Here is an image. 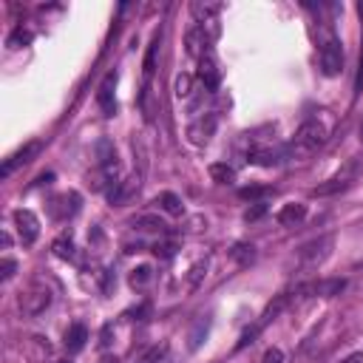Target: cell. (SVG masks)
Segmentation results:
<instances>
[{
    "label": "cell",
    "mask_w": 363,
    "mask_h": 363,
    "mask_svg": "<svg viewBox=\"0 0 363 363\" xmlns=\"http://www.w3.org/2000/svg\"><path fill=\"white\" fill-rule=\"evenodd\" d=\"M332 247H335V235L329 233V235H320V238L303 244L301 252H298V258H301V264H303L306 269H315V267H320V264L332 255Z\"/></svg>",
    "instance_id": "cell-5"
},
{
    "label": "cell",
    "mask_w": 363,
    "mask_h": 363,
    "mask_svg": "<svg viewBox=\"0 0 363 363\" xmlns=\"http://www.w3.org/2000/svg\"><path fill=\"white\" fill-rule=\"evenodd\" d=\"M77 247H74V241H71V235H60L57 241H54V255L57 258H62V261H74V252Z\"/></svg>",
    "instance_id": "cell-24"
},
{
    "label": "cell",
    "mask_w": 363,
    "mask_h": 363,
    "mask_svg": "<svg viewBox=\"0 0 363 363\" xmlns=\"http://www.w3.org/2000/svg\"><path fill=\"white\" fill-rule=\"evenodd\" d=\"M14 224H17L20 241H23L26 247H31V244L37 241V235H40V218H37L31 210L20 207V210H14Z\"/></svg>",
    "instance_id": "cell-8"
},
{
    "label": "cell",
    "mask_w": 363,
    "mask_h": 363,
    "mask_svg": "<svg viewBox=\"0 0 363 363\" xmlns=\"http://www.w3.org/2000/svg\"><path fill=\"white\" fill-rule=\"evenodd\" d=\"M207 272V261H199V264H193V269H190V275H187V284L190 286H196L199 281H201V275Z\"/></svg>",
    "instance_id": "cell-32"
},
{
    "label": "cell",
    "mask_w": 363,
    "mask_h": 363,
    "mask_svg": "<svg viewBox=\"0 0 363 363\" xmlns=\"http://www.w3.org/2000/svg\"><path fill=\"white\" fill-rule=\"evenodd\" d=\"M286 147H278V145H255L247 150V159L252 164H261V167H272V164H281L286 159Z\"/></svg>",
    "instance_id": "cell-9"
},
{
    "label": "cell",
    "mask_w": 363,
    "mask_h": 363,
    "mask_svg": "<svg viewBox=\"0 0 363 363\" xmlns=\"http://www.w3.org/2000/svg\"><path fill=\"white\" fill-rule=\"evenodd\" d=\"M218 11H221V3H201V0L190 3V14H193V20H196L199 26L216 23V14H218Z\"/></svg>",
    "instance_id": "cell-16"
},
{
    "label": "cell",
    "mask_w": 363,
    "mask_h": 363,
    "mask_svg": "<svg viewBox=\"0 0 363 363\" xmlns=\"http://www.w3.org/2000/svg\"><path fill=\"white\" fill-rule=\"evenodd\" d=\"M326 139H329V128H326L318 116H312V119H306V122L295 130V136H292L286 153H289L292 159H306V156H312L318 147H323Z\"/></svg>",
    "instance_id": "cell-1"
},
{
    "label": "cell",
    "mask_w": 363,
    "mask_h": 363,
    "mask_svg": "<svg viewBox=\"0 0 363 363\" xmlns=\"http://www.w3.org/2000/svg\"><path fill=\"white\" fill-rule=\"evenodd\" d=\"M77 210H79V196H77L74 190L60 193V196H54V199L48 201V216H51L54 221H68V218L77 216Z\"/></svg>",
    "instance_id": "cell-7"
},
{
    "label": "cell",
    "mask_w": 363,
    "mask_h": 363,
    "mask_svg": "<svg viewBox=\"0 0 363 363\" xmlns=\"http://www.w3.org/2000/svg\"><path fill=\"white\" fill-rule=\"evenodd\" d=\"M14 272H17V261L6 255V258H3V264H0V278H3V281H11V278H14Z\"/></svg>",
    "instance_id": "cell-30"
},
{
    "label": "cell",
    "mask_w": 363,
    "mask_h": 363,
    "mask_svg": "<svg viewBox=\"0 0 363 363\" xmlns=\"http://www.w3.org/2000/svg\"><path fill=\"white\" fill-rule=\"evenodd\" d=\"M207 173H210V179L218 182V184H233V182H235V170H233L227 162H213Z\"/></svg>",
    "instance_id": "cell-20"
},
{
    "label": "cell",
    "mask_w": 363,
    "mask_h": 363,
    "mask_svg": "<svg viewBox=\"0 0 363 363\" xmlns=\"http://www.w3.org/2000/svg\"><path fill=\"white\" fill-rule=\"evenodd\" d=\"M349 182L346 179H332L329 184H320V187H315L312 190V196H329V193H335V190H343Z\"/></svg>",
    "instance_id": "cell-28"
},
{
    "label": "cell",
    "mask_w": 363,
    "mask_h": 363,
    "mask_svg": "<svg viewBox=\"0 0 363 363\" xmlns=\"http://www.w3.org/2000/svg\"><path fill=\"white\" fill-rule=\"evenodd\" d=\"M318 60H320V74L323 77H337L343 71V43L335 34H326L320 40Z\"/></svg>",
    "instance_id": "cell-2"
},
{
    "label": "cell",
    "mask_w": 363,
    "mask_h": 363,
    "mask_svg": "<svg viewBox=\"0 0 363 363\" xmlns=\"http://www.w3.org/2000/svg\"><path fill=\"white\" fill-rule=\"evenodd\" d=\"M60 363H71V360H60Z\"/></svg>",
    "instance_id": "cell-42"
},
{
    "label": "cell",
    "mask_w": 363,
    "mask_h": 363,
    "mask_svg": "<svg viewBox=\"0 0 363 363\" xmlns=\"http://www.w3.org/2000/svg\"><path fill=\"white\" fill-rule=\"evenodd\" d=\"M354 91H363V51H360V65H357V77H354Z\"/></svg>",
    "instance_id": "cell-36"
},
{
    "label": "cell",
    "mask_w": 363,
    "mask_h": 363,
    "mask_svg": "<svg viewBox=\"0 0 363 363\" xmlns=\"http://www.w3.org/2000/svg\"><path fill=\"white\" fill-rule=\"evenodd\" d=\"M357 11H360V17H363V3H357Z\"/></svg>",
    "instance_id": "cell-40"
},
{
    "label": "cell",
    "mask_w": 363,
    "mask_h": 363,
    "mask_svg": "<svg viewBox=\"0 0 363 363\" xmlns=\"http://www.w3.org/2000/svg\"><path fill=\"white\" fill-rule=\"evenodd\" d=\"M343 286H346L343 278H332V281H315V284H306V286H301V292H309V295H318V298H332V295H340Z\"/></svg>",
    "instance_id": "cell-15"
},
{
    "label": "cell",
    "mask_w": 363,
    "mask_h": 363,
    "mask_svg": "<svg viewBox=\"0 0 363 363\" xmlns=\"http://www.w3.org/2000/svg\"><path fill=\"white\" fill-rule=\"evenodd\" d=\"M264 213H267V204H264V201H255L252 207L244 210V221H258Z\"/></svg>",
    "instance_id": "cell-29"
},
{
    "label": "cell",
    "mask_w": 363,
    "mask_h": 363,
    "mask_svg": "<svg viewBox=\"0 0 363 363\" xmlns=\"http://www.w3.org/2000/svg\"><path fill=\"white\" fill-rule=\"evenodd\" d=\"M360 139H363V125H360Z\"/></svg>",
    "instance_id": "cell-41"
},
{
    "label": "cell",
    "mask_w": 363,
    "mask_h": 363,
    "mask_svg": "<svg viewBox=\"0 0 363 363\" xmlns=\"http://www.w3.org/2000/svg\"><path fill=\"white\" fill-rule=\"evenodd\" d=\"M264 363H284V352H281V349H275V346H272V349H267V352H264Z\"/></svg>",
    "instance_id": "cell-35"
},
{
    "label": "cell",
    "mask_w": 363,
    "mask_h": 363,
    "mask_svg": "<svg viewBox=\"0 0 363 363\" xmlns=\"http://www.w3.org/2000/svg\"><path fill=\"white\" fill-rule=\"evenodd\" d=\"M111 332H113V326H111V323H105V326H102V335H99V337H102V340H99V343H102V349H105V346H111Z\"/></svg>",
    "instance_id": "cell-37"
},
{
    "label": "cell",
    "mask_w": 363,
    "mask_h": 363,
    "mask_svg": "<svg viewBox=\"0 0 363 363\" xmlns=\"http://www.w3.org/2000/svg\"><path fill=\"white\" fill-rule=\"evenodd\" d=\"M230 258H233L238 267H250V264L255 261V247H252V244H244V241H238V244L230 250Z\"/></svg>",
    "instance_id": "cell-21"
},
{
    "label": "cell",
    "mask_w": 363,
    "mask_h": 363,
    "mask_svg": "<svg viewBox=\"0 0 363 363\" xmlns=\"http://www.w3.org/2000/svg\"><path fill=\"white\" fill-rule=\"evenodd\" d=\"M37 153H40V142H26L23 147H17V150H14V153H11V156H9V159L0 164V179H9V176L17 170V167L28 164V162H31Z\"/></svg>",
    "instance_id": "cell-10"
},
{
    "label": "cell",
    "mask_w": 363,
    "mask_h": 363,
    "mask_svg": "<svg viewBox=\"0 0 363 363\" xmlns=\"http://www.w3.org/2000/svg\"><path fill=\"white\" fill-rule=\"evenodd\" d=\"M139 190V176H130V179H119L111 190H108V201L116 207V204H125L133 193Z\"/></svg>",
    "instance_id": "cell-13"
},
{
    "label": "cell",
    "mask_w": 363,
    "mask_h": 363,
    "mask_svg": "<svg viewBox=\"0 0 363 363\" xmlns=\"http://www.w3.org/2000/svg\"><path fill=\"white\" fill-rule=\"evenodd\" d=\"M164 354H167V340H162V343H153L136 363H162L164 360Z\"/></svg>",
    "instance_id": "cell-25"
},
{
    "label": "cell",
    "mask_w": 363,
    "mask_h": 363,
    "mask_svg": "<svg viewBox=\"0 0 363 363\" xmlns=\"http://www.w3.org/2000/svg\"><path fill=\"white\" fill-rule=\"evenodd\" d=\"M113 88H116V71L108 74L96 91V105L102 111V116H113L116 113V96H113Z\"/></svg>",
    "instance_id": "cell-12"
},
{
    "label": "cell",
    "mask_w": 363,
    "mask_h": 363,
    "mask_svg": "<svg viewBox=\"0 0 363 363\" xmlns=\"http://www.w3.org/2000/svg\"><path fill=\"white\" fill-rule=\"evenodd\" d=\"M216 34H218V28H216L213 23H207V26H199V23L190 26L187 34H184V48H187V54L196 57V60L207 57V54H210V43H213Z\"/></svg>",
    "instance_id": "cell-4"
},
{
    "label": "cell",
    "mask_w": 363,
    "mask_h": 363,
    "mask_svg": "<svg viewBox=\"0 0 363 363\" xmlns=\"http://www.w3.org/2000/svg\"><path fill=\"white\" fill-rule=\"evenodd\" d=\"M150 278H153V269H150L147 264H139V267H133V269H130L128 284H130L133 289H142V286H147V284H150Z\"/></svg>",
    "instance_id": "cell-23"
},
{
    "label": "cell",
    "mask_w": 363,
    "mask_h": 363,
    "mask_svg": "<svg viewBox=\"0 0 363 363\" xmlns=\"http://www.w3.org/2000/svg\"><path fill=\"white\" fill-rule=\"evenodd\" d=\"M357 267H363V261H357Z\"/></svg>",
    "instance_id": "cell-43"
},
{
    "label": "cell",
    "mask_w": 363,
    "mask_h": 363,
    "mask_svg": "<svg viewBox=\"0 0 363 363\" xmlns=\"http://www.w3.org/2000/svg\"><path fill=\"white\" fill-rule=\"evenodd\" d=\"M156 204L167 213V216H173V218H179V216H184V204H182V199L176 196V193H170V190H164V193H159V199H156Z\"/></svg>",
    "instance_id": "cell-19"
},
{
    "label": "cell",
    "mask_w": 363,
    "mask_h": 363,
    "mask_svg": "<svg viewBox=\"0 0 363 363\" xmlns=\"http://www.w3.org/2000/svg\"><path fill=\"white\" fill-rule=\"evenodd\" d=\"M51 298H54V295H51V289H48L43 281H31V284L20 292V301H17V303H20V309H23L26 315L34 318V315H40V312H45V309L51 306Z\"/></svg>",
    "instance_id": "cell-3"
},
{
    "label": "cell",
    "mask_w": 363,
    "mask_h": 363,
    "mask_svg": "<svg viewBox=\"0 0 363 363\" xmlns=\"http://www.w3.org/2000/svg\"><path fill=\"white\" fill-rule=\"evenodd\" d=\"M173 91H176L179 99H187L193 94V77L190 74H179L176 82H173Z\"/></svg>",
    "instance_id": "cell-27"
},
{
    "label": "cell",
    "mask_w": 363,
    "mask_h": 363,
    "mask_svg": "<svg viewBox=\"0 0 363 363\" xmlns=\"http://www.w3.org/2000/svg\"><path fill=\"white\" fill-rule=\"evenodd\" d=\"M31 37H34V34H31L28 28H23V26H17V28H14L11 34H9V40H6V45H9V48H23V45H28V43H31Z\"/></svg>",
    "instance_id": "cell-26"
},
{
    "label": "cell",
    "mask_w": 363,
    "mask_h": 363,
    "mask_svg": "<svg viewBox=\"0 0 363 363\" xmlns=\"http://www.w3.org/2000/svg\"><path fill=\"white\" fill-rule=\"evenodd\" d=\"M133 227L142 233H164L167 230V224L159 216H139V218H133Z\"/></svg>",
    "instance_id": "cell-22"
},
{
    "label": "cell",
    "mask_w": 363,
    "mask_h": 363,
    "mask_svg": "<svg viewBox=\"0 0 363 363\" xmlns=\"http://www.w3.org/2000/svg\"><path fill=\"white\" fill-rule=\"evenodd\" d=\"M340 363H363V352H352V354H346Z\"/></svg>",
    "instance_id": "cell-38"
},
{
    "label": "cell",
    "mask_w": 363,
    "mask_h": 363,
    "mask_svg": "<svg viewBox=\"0 0 363 363\" xmlns=\"http://www.w3.org/2000/svg\"><path fill=\"white\" fill-rule=\"evenodd\" d=\"M216 125H218L216 113H201V116H196V119L187 125V139H190V145H196V147L210 145V139H213V133H216Z\"/></svg>",
    "instance_id": "cell-6"
},
{
    "label": "cell",
    "mask_w": 363,
    "mask_h": 363,
    "mask_svg": "<svg viewBox=\"0 0 363 363\" xmlns=\"http://www.w3.org/2000/svg\"><path fill=\"white\" fill-rule=\"evenodd\" d=\"M159 34H153V40H150V45H147V51H145V60H142V74H145V85H150V77H153V71H156V60H159Z\"/></svg>",
    "instance_id": "cell-18"
},
{
    "label": "cell",
    "mask_w": 363,
    "mask_h": 363,
    "mask_svg": "<svg viewBox=\"0 0 363 363\" xmlns=\"http://www.w3.org/2000/svg\"><path fill=\"white\" fill-rule=\"evenodd\" d=\"M85 340H88V329H85V323H71V326L65 329V349H68L71 354H74V352H82Z\"/></svg>",
    "instance_id": "cell-17"
},
{
    "label": "cell",
    "mask_w": 363,
    "mask_h": 363,
    "mask_svg": "<svg viewBox=\"0 0 363 363\" xmlns=\"http://www.w3.org/2000/svg\"><path fill=\"white\" fill-rule=\"evenodd\" d=\"M196 77H199V82L204 85V91H218V85H221V68H218V62H216V57L213 54H207V57H201L199 60V71H196Z\"/></svg>",
    "instance_id": "cell-11"
},
{
    "label": "cell",
    "mask_w": 363,
    "mask_h": 363,
    "mask_svg": "<svg viewBox=\"0 0 363 363\" xmlns=\"http://www.w3.org/2000/svg\"><path fill=\"white\" fill-rule=\"evenodd\" d=\"M269 193V187H244L238 196L241 199H258V196H267Z\"/></svg>",
    "instance_id": "cell-33"
},
{
    "label": "cell",
    "mask_w": 363,
    "mask_h": 363,
    "mask_svg": "<svg viewBox=\"0 0 363 363\" xmlns=\"http://www.w3.org/2000/svg\"><path fill=\"white\" fill-rule=\"evenodd\" d=\"M275 218H278L281 227H295V224H301V221L306 218V204L289 201V204H284V207L275 213Z\"/></svg>",
    "instance_id": "cell-14"
},
{
    "label": "cell",
    "mask_w": 363,
    "mask_h": 363,
    "mask_svg": "<svg viewBox=\"0 0 363 363\" xmlns=\"http://www.w3.org/2000/svg\"><path fill=\"white\" fill-rule=\"evenodd\" d=\"M153 252H156L159 258H170V255L176 252V244H167V241H164V244H156V247H153Z\"/></svg>",
    "instance_id": "cell-34"
},
{
    "label": "cell",
    "mask_w": 363,
    "mask_h": 363,
    "mask_svg": "<svg viewBox=\"0 0 363 363\" xmlns=\"http://www.w3.org/2000/svg\"><path fill=\"white\" fill-rule=\"evenodd\" d=\"M207 326H210V320H199V323H196V329H193V335H190V349H199L201 335H207Z\"/></svg>",
    "instance_id": "cell-31"
},
{
    "label": "cell",
    "mask_w": 363,
    "mask_h": 363,
    "mask_svg": "<svg viewBox=\"0 0 363 363\" xmlns=\"http://www.w3.org/2000/svg\"><path fill=\"white\" fill-rule=\"evenodd\" d=\"M99 363H119V357H116V354H105Z\"/></svg>",
    "instance_id": "cell-39"
}]
</instances>
